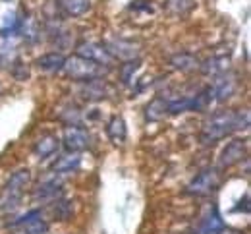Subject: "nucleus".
I'll return each mask as SVG.
<instances>
[{
  "label": "nucleus",
  "mask_w": 251,
  "mask_h": 234,
  "mask_svg": "<svg viewBox=\"0 0 251 234\" xmlns=\"http://www.w3.org/2000/svg\"><path fill=\"white\" fill-rule=\"evenodd\" d=\"M104 49L108 51V54L114 60H122V62L135 60L139 56V45H135L133 41H127V39H120V37H110L104 43Z\"/></svg>",
  "instance_id": "423d86ee"
},
{
  "label": "nucleus",
  "mask_w": 251,
  "mask_h": 234,
  "mask_svg": "<svg viewBox=\"0 0 251 234\" xmlns=\"http://www.w3.org/2000/svg\"><path fill=\"white\" fill-rule=\"evenodd\" d=\"M79 167H81V155L79 153H66L54 161L52 172L54 174H68V172H75Z\"/></svg>",
  "instance_id": "f3484780"
},
{
  "label": "nucleus",
  "mask_w": 251,
  "mask_h": 234,
  "mask_svg": "<svg viewBox=\"0 0 251 234\" xmlns=\"http://www.w3.org/2000/svg\"><path fill=\"white\" fill-rule=\"evenodd\" d=\"M77 93H79L81 99L85 101H100L106 99L112 93V89H110V85L102 78H99V79H89V81L79 83Z\"/></svg>",
  "instance_id": "9b49d317"
},
{
  "label": "nucleus",
  "mask_w": 251,
  "mask_h": 234,
  "mask_svg": "<svg viewBox=\"0 0 251 234\" xmlns=\"http://www.w3.org/2000/svg\"><path fill=\"white\" fill-rule=\"evenodd\" d=\"M228 68H230V56L222 54V56H211V58H207L205 62H201L199 70H201L205 76L217 78L220 74L228 72Z\"/></svg>",
  "instance_id": "dca6fc26"
},
{
  "label": "nucleus",
  "mask_w": 251,
  "mask_h": 234,
  "mask_svg": "<svg viewBox=\"0 0 251 234\" xmlns=\"http://www.w3.org/2000/svg\"><path fill=\"white\" fill-rule=\"evenodd\" d=\"M50 213H52V217H54L56 221H70L72 215H74V203H72L70 200L58 198V200L52 201V205H50Z\"/></svg>",
  "instance_id": "4be33fe9"
},
{
  "label": "nucleus",
  "mask_w": 251,
  "mask_h": 234,
  "mask_svg": "<svg viewBox=\"0 0 251 234\" xmlns=\"http://www.w3.org/2000/svg\"><path fill=\"white\" fill-rule=\"evenodd\" d=\"M10 72H12V76H14L18 81H25V79H29V66H27L22 58H16V60L12 62Z\"/></svg>",
  "instance_id": "a878e982"
},
{
  "label": "nucleus",
  "mask_w": 251,
  "mask_h": 234,
  "mask_svg": "<svg viewBox=\"0 0 251 234\" xmlns=\"http://www.w3.org/2000/svg\"><path fill=\"white\" fill-rule=\"evenodd\" d=\"M166 114H168V108H166V99L164 97H155L145 106V118L149 122H160Z\"/></svg>",
  "instance_id": "412c9836"
},
{
  "label": "nucleus",
  "mask_w": 251,
  "mask_h": 234,
  "mask_svg": "<svg viewBox=\"0 0 251 234\" xmlns=\"http://www.w3.org/2000/svg\"><path fill=\"white\" fill-rule=\"evenodd\" d=\"M248 157V141L246 139H232L226 143V147L220 151L219 155V167L220 170L230 168L238 163H242Z\"/></svg>",
  "instance_id": "0eeeda50"
},
{
  "label": "nucleus",
  "mask_w": 251,
  "mask_h": 234,
  "mask_svg": "<svg viewBox=\"0 0 251 234\" xmlns=\"http://www.w3.org/2000/svg\"><path fill=\"white\" fill-rule=\"evenodd\" d=\"M58 149H60V139L52 134L41 135V137L35 141V145H33V153H35V157H39V159L52 157Z\"/></svg>",
  "instance_id": "4468645a"
},
{
  "label": "nucleus",
  "mask_w": 251,
  "mask_h": 234,
  "mask_svg": "<svg viewBox=\"0 0 251 234\" xmlns=\"http://www.w3.org/2000/svg\"><path fill=\"white\" fill-rule=\"evenodd\" d=\"M4 2H10V0H4Z\"/></svg>",
  "instance_id": "c85d7f7f"
},
{
  "label": "nucleus",
  "mask_w": 251,
  "mask_h": 234,
  "mask_svg": "<svg viewBox=\"0 0 251 234\" xmlns=\"http://www.w3.org/2000/svg\"><path fill=\"white\" fill-rule=\"evenodd\" d=\"M62 196V184L56 180H47L41 182L33 190V200L35 201H54Z\"/></svg>",
  "instance_id": "2eb2a0df"
},
{
  "label": "nucleus",
  "mask_w": 251,
  "mask_h": 234,
  "mask_svg": "<svg viewBox=\"0 0 251 234\" xmlns=\"http://www.w3.org/2000/svg\"><path fill=\"white\" fill-rule=\"evenodd\" d=\"M62 145L70 153H81L91 145V135L83 126H66Z\"/></svg>",
  "instance_id": "6e6552de"
},
{
  "label": "nucleus",
  "mask_w": 251,
  "mask_h": 234,
  "mask_svg": "<svg viewBox=\"0 0 251 234\" xmlns=\"http://www.w3.org/2000/svg\"><path fill=\"white\" fill-rule=\"evenodd\" d=\"M232 132H236V110H220L203 124L199 139L203 145H213Z\"/></svg>",
  "instance_id": "f257e3e1"
},
{
  "label": "nucleus",
  "mask_w": 251,
  "mask_h": 234,
  "mask_svg": "<svg viewBox=\"0 0 251 234\" xmlns=\"http://www.w3.org/2000/svg\"><path fill=\"white\" fill-rule=\"evenodd\" d=\"M75 54L85 58V60H91L99 66L110 68L114 64V58L108 54V51L104 49V45H99L93 41H81L75 45Z\"/></svg>",
  "instance_id": "39448f33"
},
{
  "label": "nucleus",
  "mask_w": 251,
  "mask_h": 234,
  "mask_svg": "<svg viewBox=\"0 0 251 234\" xmlns=\"http://www.w3.org/2000/svg\"><path fill=\"white\" fill-rule=\"evenodd\" d=\"M220 168L211 167L201 170L188 186H186V194L189 196H197V198H203V196H209L211 192H215L220 184Z\"/></svg>",
  "instance_id": "20e7f679"
},
{
  "label": "nucleus",
  "mask_w": 251,
  "mask_h": 234,
  "mask_svg": "<svg viewBox=\"0 0 251 234\" xmlns=\"http://www.w3.org/2000/svg\"><path fill=\"white\" fill-rule=\"evenodd\" d=\"M224 231H226V225H224V221L220 217L219 209L213 205L211 211L203 217V221H201V225L197 229V234H222Z\"/></svg>",
  "instance_id": "f8f14e48"
},
{
  "label": "nucleus",
  "mask_w": 251,
  "mask_h": 234,
  "mask_svg": "<svg viewBox=\"0 0 251 234\" xmlns=\"http://www.w3.org/2000/svg\"><path fill=\"white\" fill-rule=\"evenodd\" d=\"M29 182H31V172H29V168H20V170H16V172L8 178V182L4 184V188H2V194H0V209H2V211H14V209L20 205L22 194H24V190L29 186Z\"/></svg>",
  "instance_id": "f03ea898"
},
{
  "label": "nucleus",
  "mask_w": 251,
  "mask_h": 234,
  "mask_svg": "<svg viewBox=\"0 0 251 234\" xmlns=\"http://www.w3.org/2000/svg\"><path fill=\"white\" fill-rule=\"evenodd\" d=\"M58 12L68 18H79L89 12L91 0H54Z\"/></svg>",
  "instance_id": "ddd939ff"
},
{
  "label": "nucleus",
  "mask_w": 251,
  "mask_h": 234,
  "mask_svg": "<svg viewBox=\"0 0 251 234\" xmlns=\"http://www.w3.org/2000/svg\"><path fill=\"white\" fill-rule=\"evenodd\" d=\"M168 8L174 14H184L191 8V0H168Z\"/></svg>",
  "instance_id": "cd10ccee"
},
{
  "label": "nucleus",
  "mask_w": 251,
  "mask_h": 234,
  "mask_svg": "<svg viewBox=\"0 0 251 234\" xmlns=\"http://www.w3.org/2000/svg\"><path fill=\"white\" fill-rule=\"evenodd\" d=\"M189 99H191V108H189V110H197V112H201V110L209 108L211 101H215L213 87H211V85H207V87H203L197 95H193V97H189Z\"/></svg>",
  "instance_id": "5701e85b"
},
{
  "label": "nucleus",
  "mask_w": 251,
  "mask_h": 234,
  "mask_svg": "<svg viewBox=\"0 0 251 234\" xmlns=\"http://www.w3.org/2000/svg\"><path fill=\"white\" fill-rule=\"evenodd\" d=\"M211 87H213L215 101L217 103H224L230 97H234V93L238 89V78L234 74H230V72H224V74L217 76V79H215V83Z\"/></svg>",
  "instance_id": "9d476101"
},
{
  "label": "nucleus",
  "mask_w": 251,
  "mask_h": 234,
  "mask_svg": "<svg viewBox=\"0 0 251 234\" xmlns=\"http://www.w3.org/2000/svg\"><path fill=\"white\" fill-rule=\"evenodd\" d=\"M66 62V56L62 52H47L43 56L37 58V66L43 72H49V74H54V72H60Z\"/></svg>",
  "instance_id": "a211bd4d"
},
{
  "label": "nucleus",
  "mask_w": 251,
  "mask_h": 234,
  "mask_svg": "<svg viewBox=\"0 0 251 234\" xmlns=\"http://www.w3.org/2000/svg\"><path fill=\"white\" fill-rule=\"evenodd\" d=\"M250 128V110H236V130H248Z\"/></svg>",
  "instance_id": "bb28decb"
},
{
  "label": "nucleus",
  "mask_w": 251,
  "mask_h": 234,
  "mask_svg": "<svg viewBox=\"0 0 251 234\" xmlns=\"http://www.w3.org/2000/svg\"><path fill=\"white\" fill-rule=\"evenodd\" d=\"M106 135L116 145H122L124 143L126 135H127V128H126V122L122 116H112L110 118V122L106 124Z\"/></svg>",
  "instance_id": "aec40b11"
},
{
  "label": "nucleus",
  "mask_w": 251,
  "mask_h": 234,
  "mask_svg": "<svg viewBox=\"0 0 251 234\" xmlns=\"http://www.w3.org/2000/svg\"><path fill=\"white\" fill-rule=\"evenodd\" d=\"M166 108H168V114H182V112L191 108V99L189 97H180V99L166 101Z\"/></svg>",
  "instance_id": "393cba45"
},
{
  "label": "nucleus",
  "mask_w": 251,
  "mask_h": 234,
  "mask_svg": "<svg viewBox=\"0 0 251 234\" xmlns=\"http://www.w3.org/2000/svg\"><path fill=\"white\" fill-rule=\"evenodd\" d=\"M8 227H12V229L20 227L25 234H47L49 233V229H50L49 223L41 217V211H39V209H33V211H29V213L22 215L20 219L12 221Z\"/></svg>",
  "instance_id": "1a4fd4ad"
},
{
  "label": "nucleus",
  "mask_w": 251,
  "mask_h": 234,
  "mask_svg": "<svg viewBox=\"0 0 251 234\" xmlns=\"http://www.w3.org/2000/svg\"><path fill=\"white\" fill-rule=\"evenodd\" d=\"M141 68V62L135 58V60H129V62H124L122 66H120V81L124 83V85H131V81H133V76H135V72Z\"/></svg>",
  "instance_id": "b1692460"
},
{
  "label": "nucleus",
  "mask_w": 251,
  "mask_h": 234,
  "mask_svg": "<svg viewBox=\"0 0 251 234\" xmlns=\"http://www.w3.org/2000/svg\"><path fill=\"white\" fill-rule=\"evenodd\" d=\"M62 70L68 74V78H72V79L83 83V81L99 79V78L106 76L110 68L99 66V64H95V62H91V60H85V58H81V56L75 54V56L66 58Z\"/></svg>",
  "instance_id": "7ed1b4c3"
},
{
  "label": "nucleus",
  "mask_w": 251,
  "mask_h": 234,
  "mask_svg": "<svg viewBox=\"0 0 251 234\" xmlns=\"http://www.w3.org/2000/svg\"><path fill=\"white\" fill-rule=\"evenodd\" d=\"M170 64L180 72H193V70H199L201 60L191 52H176L170 56Z\"/></svg>",
  "instance_id": "6ab92c4d"
}]
</instances>
